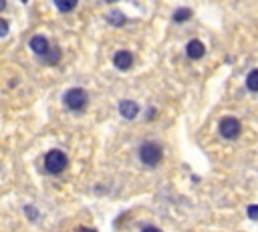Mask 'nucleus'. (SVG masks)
<instances>
[{"label":"nucleus","mask_w":258,"mask_h":232,"mask_svg":"<svg viewBox=\"0 0 258 232\" xmlns=\"http://www.w3.org/2000/svg\"><path fill=\"white\" fill-rule=\"evenodd\" d=\"M67 164H69V160L61 150H53L45 158V168H47L49 174H61L64 168H67Z\"/></svg>","instance_id":"f257e3e1"},{"label":"nucleus","mask_w":258,"mask_h":232,"mask_svg":"<svg viewBox=\"0 0 258 232\" xmlns=\"http://www.w3.org/2000/svg\"><path fill=\"white\" fill-rule=\"evenodd\" d=\"M161 156H164V152H161V148L157 146V143H143V146L139 148V158L145 166H157L161 162Z\"/></svg>","instance_id":"f03ea898"},{"label":"nucleus","mask_w":258,"mask_h":232,"mask_svg":"<svg viewBox=\"0 0 258 232\" xmlns=\"http://www.w3.org/2000/svg\"><path fill=\"white\" fill-rule=\"evenodd\" d=\"M87 103H89V97L83 89H69L67 95H64V105L71 111H83Z\"/></svg>","instance_id":"7ed1b4c3"},{"label":"nucleus","mask_w":258,"mask_h":232,"mask_svg":"<svg viewBox=\"0 0 258 232\" xmlns=\"http://www.w3.org/2000/svg\"><path fill=\"white\" fill-rule=\"evenodd\" d=\"M220 133L226 139H236L240 135V121L236 117H224L220 121Z\"/></svg>","instance_id":"20e7f679"},{"label":"nucleus","mask_w":258,"mask_h":232,"mask_svg":"<svg viewBox=\"0 0 258 232\" xmlns=\"http://www.w3.org/2000/svg\"><path fill=\"white\" fill-rule=\"evenodd\" d=\"M30 51L35 53V55H39V57H45L51 49H53V45L49 43V39H45L43 35H37V37H32L30 39Z\"/></svg>","instance_id":"39448f33"},{"label":"nucleus","mask_w":258,"mask_h":232,"mask_svg":"<svg viewBox=\"0 0 258 232\" xmlns=\"http://www.w3.org/2000/svg\"><path fill=\"white\" fill-rule=\"evenodd\" d=\"M113 65L119 69V71H127V69H131L133 65V57L129 51H119L115 57H113Z\"/></svg>","instance_id":"423d86ee"},{"label":"nucleus","mask_w":258,"mask_h":232,"mask_svg":"<svg viewBox=\"0 0 258 232\" xmlns=\"http://www.w3.org/2000/svg\"><path fill=\"white\" fill-rule=\"evenodd\" d=\"M186 53H188L190 59L196 61V59H202V57L206 55V47H204L202 41H190L188 47H186Z\"/></svg>","instance_id":"0eeeda50"},{"label":"nucleus","mask_w":258,"mask_h":232,"mask_svg":"<svg viewBox=\"0 0 258 232\" xmlns=\"http://www.w3.org/2000/svg\"><path fill=\"white\" fill-rule=\"evenodd\" d=\"M119 113L123 115L125 119H133V117H137V113H139V105L135 103V101H121L119 103Z\"/></svg>","instance_id":"6e6552de"},{"label":"nucleus","mask_w":258,"mask_h":232,"mask_svg":"<svg viewBox=\"0 0 258 232\" xmlns=\"http://www.w3.org/2000/svg\"><path fill=\"white\" fill-rule=\"evenodd\" d=\"M61 61V51L57 49V47H53L45 57H43V63L45 65H57Z\"/></svg>","instance_id":"1a4fd4ad"},{"label":"nucleus","mask_w":258,"mask_h":232,"mask_svg":"<svg viewBox=\"0 0 258 232\" xmlns=\"http://www.w3.org/2000/svg\"><path fill=\"white\" fill-rule=\"evenodd\" d=\"M79 0H55V4L61 12H71L75 6H77Z\"/></svg>","instance_id":"9d476101"},{"label":"nucleus","mask_w":258,"mask_h":232,"mask_svg":"<svg viewBox=\"0 0 258 232\" xmlns=\"http://www.w3.org/2000/svg\"><path fill=\"white\" fill-rule=\"evenodd\" d=\"M246 87H248L250 91L258 93V69H254V71L248 73V77H246Z\"/></svg>","instance_id":"9b49d317"},{"label":"nucleus","mask_w":258,"mask_h":232,"mask_svg":"<svg viewBox=\"0 0 258 232\" xmlns=\"http://www.w3.org/2000/svg\"><path fill=\"white\" fill-rule=\"evenodd\" d=\"M107 20H109L113 26H123V24L127 22V18H125V16H123L119 10H113V12L107 16Z\"/></svg>","instance_id":"f8f14e48"},{"label":"nucleus","mask_w":258,"mask_h":232,"mask_svg":"<svg viewBox=\"0 0 258 232\" xmlns=\"http://www.w3.org/2000/svg\"><path fill=\"white\" fill-rule=\"evenodd\" d=\"M192 16V10L190 8H180V10H176V14H174V18L178 20V22H184V20H188Z\"/></svg>","instance_id":"ddd939ff"},{"label":"nucleus","mask_w":258,"mask_h":232,"mask_svg":"<svg viewBox=\"0 0 258 232\" xmlns=\"http://www.w3.org/2000/svg\"><path fill=\"white\" fill-rule=\"evenodd\" d=\"M248 216H250L252 220H258V206H256V204L248 206Z\"/></svg>","instance_id":"4468645a"},{"label":"nucleus","mask_w":258,"mask_h":232,"mask_svg":"<svg viewBox=\"0 0 258 232\" xmlns=\"http://www.w3.org/2000/svg\"><path fill=\"white\" fill-rule=\"evenodd\" d=\"M6 33H8V22L2 18L0 20V37H6Z\"/></svg>","instance_id":"2eb2a0df"},{"label":"nucleus","mask_w":258,"mask_h":232,"mask_svg":"<svg viewBox=\"0 0 258 232\" xmlns=\"http://www.w3.org/2000/svg\"><path fill=\"white\" fill-rule=\"evenodd\" d=\"M26 214H28V218H37V210L30 206H26Z\"/></svg>","instance_id":"dca6fc26"},{"label":"nucleus","mask_w":258,"mask_h":232,"mask_svg":"<svg viewBox=\"0 0 258 232\" xmlns=\"http://www.w3.org/2000/svg\"><path fill=\"white\" fill-rule=\"evenodd\" d=\"M143 232H159V230H157V228H153V226H149V228H145Z\"/></svg>","instance_id":"f3484780"},{"label":"nucleus","mask_w":258,"mask_h":232,"mask_svg":"<svg viewBox=\"0 0 258 232\" xmlns=\"http://www.w3.org/2000/svg\"><path fill=\"white\" fill-rule=\"evenodd\" d=\"M4 6H6V0H0V10H4Z\"/></svg>","instance_id":"a211bd4d"},{"label":"nucleus","mask_w":258,"mask_h":232,"mask_svg":"<svg viewBox=\"0 0 258 232\" xmlns=\"http://www.w3.org/2000/svg\"><path fill=\"white\" fill-rule=\"evenodd\" d=\"M105 2H117V0H105Z\"/></svg>","instance_id":"6ab92c4d"},{"label":"nucleus","mask_w":258,"mask_h":232,"mask_svg":"<svg viewBox=\"0 0 258 232\" xmlns=\"http://www.w3.org/2000/svg\"><path fill=\"white\" fill-rule=\"evenodd\" d=\"M22 2H26V0H22Z\"/></svg>","instance_id":"aec40b11"}]
</instances>
